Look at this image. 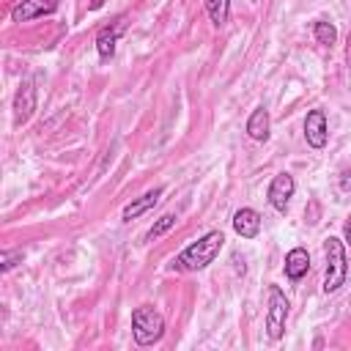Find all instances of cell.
<instances>
[{
	"mask_svg": "<svg viewBox=\"0 0 351 351\" xmlns=\"http://www.w3.org/2000/svg\"><path fill=\"white\" fill-rule=\"evenodd\" d=\"M132 332H134V340L140 346H154L165 335V318H162V313L156 307H151V304L134 307V313H132Z\"/></svg>",
	"mask_w": 351,
	"mask_h": 351,
	"instance_id": "obj_2",
	"label": "cell"
},
{
	"mask_svg": "<svg viewBox=\"0 0 351 351\" xmlns=\"http://www.w3.org/2000/svg\"><path fill=\"white\" fill-rule=\"evenodd\" d=\"M326 137H329V132H326V115H324V110H310L307 118H304V140H307V145L324 148L326 145Z\"/></svg>",
	"mask_w": 351,
	"mask_h": 351,
	"instance_id": "obj_6",
	"label": "cell"
},
{
	"mask_svg": "<svg viewBox=\"0 0 351 351\" xmlns=\"http://www.w3.org/2000/svg\"><path fill=\"white\" fill-rule=\"evenodd\" d=\"M16 261H22V250H5V252L0 255V269L8 271L11 266H16Z\"/></svg>",
	"mask_w": 351,
	"mask_h": 351,
	"instance_id": "obj_17",
	"label": "cell"
},
{
	"mask_svg": "<svg viewBox=\"0 0 351 351\" xmlns=\"http://www.w3.org/2000/svg\"><path fill=\"white\" fill-rule=\"evenodd\" d=\"M162 186H156V189H151V192H145L143 197H137V200H132L129 206H123V219H134V217H140L143 211H148L151 206H156V200L162 197Z\"/></svg>",
	"mask_w": 351,
	"mask_h": 351,
	"instance_id": "obj_13",
	"label": "cell"
},
{
	"mask_svg": "<svg viewBox=\"0 0 351 351\" xmlns=\"http://www.w3.org/2000/svg\"><path fill=\"white\" fill-rule=\"evenodd\" d=\"M101 3H104V0H93V3H90V8H101Z\"/></svg>",
	"mask_w": 351,
	"mask_h": 351,
	"instance_id": "obj_20",
	"label": "cell"
},
{
	"mask_svg": "<svg viewBox=\"0 0 351 351\" xmlns=\"http://www.w3.org/2000/svg\"><path fill=\"white\" fill-rule=\"evenodd\" d=\"M206 11H208L211 22L217 27H222L228 22V14H230V0H206Z\"/></svg>",
	"mask_w": 351,
	"mask_h": 351,
	"instance_id": "obj_14",
	"label": "cell"
},
{
	"mask_svg": "<svg viewBox=\"0 0 351 351\" xmlns=\"http://www.w3.org/2000/svg\"><path fill=\"white\" fill-rule=\"evenodd\" d=\"M340 189H343V192H351V170L343 173V178H340Z\"/></svg>",
	"mask_w": 351,
	"mask_h": 351,
	"instance_id": "obj_18",
	"label": "cell"
},
{
	"mask_svg": "<svg viewBox=\"0 0 351 351\" xmlns=\"http://www.w3.org/2000/svg\"><path fill=\"white\" fill-rule=\"evenodd\" d=\"M285 318H288V299L277 285H269V310H266V332L271 340H280L285 335Z\"/></svg>",
	"mask_w": 351,
	"mask_h": 351,
	"instance_id": "obj_4",
	"label": "cell"
},
{
	"mask_svg": "<svg viewBox=\"0 0 351 351\" xmlns=\"http://www.w3.org/2000/svg\"><path fill=\"white\" fill-rule=\"evenodd\" d=\"M233 230L241 239H255L261 233V214L255 208H239L233 214Z\"/></svg>",
	"mask_w": 351,
	"mask_h": 351,
	"instance_id": "obj_9",
	"label": "cell"
},
{
	"mask_svg": "<svg viewBox=\"0 0 351 351\" xmlns=\"http://www.w3.org/2000/svg\"><path fill=\"white\" fill-rule=\"evenodd\" d=\"M346 241H348V244H351V217H348V219H346Z\"/></svg>",
	"mask_w": 351,
	"mask_h": 351,
	"instance_id": "obj_19",
	"label": "cell"
},
{
	"mask_svg": "<svg viewBox=\"0 0 351 351\" xmlns=\"http://www.w3.org/2000/svg\"><path fill=\"white\" fill-rule=\"evenodd\" d=\"M121 30H123V19H118L112 27H104V30L96 36V52H99L101 60H110V58H112V52H115V41H118Z\"/></svg>",
	"mask_w": 351,
	"mask_h": 351,
	"instance_id": "obj_11",
	"label": "cell"
},
{
	"mask_svg": "<svg viewBox=\"0 0 351 351\" xmlns=\"http://www.w3.org/2000/svg\"><path fill=\"white\" fill-rule=\"evenodd\" d=\"M222 244H225L222 230H208L206 236H200L197 241H192L186 250L178 252V258L173 261V269H181V271H200V269H206L208 263H214V258L219 255Z\"/></svg>",
	"mask_w": 351,
	"mask_h": 351,
	"instance_id": "obj_1",
	"label": "cell"
},
{
	"mask_svg": "<svg viewBox=\"0 0 351 351\" xmlns=\"http://www.w3.org/2000/svg\"><path fill=\"white\" fill-rule=\"evenodd\" d=\"M324 252H326V274H324V291L326 293H335L343 282H346V274H348V263H346V247L340 239L329 236L326 244H324Z\"/></svg>",
	"mask_w": 351,
	"mask_h": 351,
	"instance_id": "obj_3",
	"label": "cell"
},
{
	"mask_svg": "<svg viewBox=\"0 0 351 351\" xmlns=\"http://www.w3.org/2000/svg\"><path fill=\"white\" fill-rule=\"evenodd\" d=\"M293 189H296L293 176H288V173L274 176L271 184H269V192H266V195H269V203H271L277 211H285L288 203H291V197H293Z\"/></svg>",
	"mask_w": 351,
	"mask_h": 351,
	"instance_id": "obj_5",
	"label": "cell"
},
{
	"mask_svg": "<svg viewBox=\"0 0 351 351\" xmlns=\"http://www.w3.org/2000/svg\"><path fill=\"white\" fill-rule=\"evenodd\" d=\"M52 11H58V0H22L11 11V16H14V22H30V19L52 14Z\"/></svg>",
	"mask_w": 351,
	"mask_h": 351,
	"instance_id": "obj_8",
	"label": "cell"
},
{
	"mask_svg": "<svg viewBox=\"0 0 351 351\" xmlns=\"http://www.w3.org/2000/svg\"><path fill=\"white\" fill-rule=\"evenodd\" d=\"M247 134L255 140V143H266L269 140V112L263 107L252 110L250 121H247Z\"/></svg>",
	"mask_w": 351,
	"mask_h": 351,
	"instance_id": "obj_12",
	"label": "cell"
},
{
	"mask_svg": "<svg viewBox=\"0 0 351 351\" xmlns=\"http://www.w3.org/2000/svg\"><path fill=\"white\" fill-rule=\"evenodd\" d=\"M36 110V88L30 80H25L14 96V121L16 123H25Z\"/></svg>",
	"mask_w": 351,
	"mask_h": 351,
	"instance_id": "obj_7",
	"label": "cell"
},
{
	"mask_svg": "<svg viewBox=\"0 0 351 351\" xmlns=\"http://www.w3.org/2000/svg\"><path fill=\"white\" fill-rule=\"evenodd\" d=\"M307 269H310V255H307V250L304 247H293L288 255H285V277L288 280H302L304 274H307Z\"/></svg>",
	"mask_w": 351,
	"mask_h": 351,
	"instance_id": "obj_10",
	"label": "cell"
},
{
	"mask_svg": "<svg viewBox=\"0 0 351 351\" xmlns=\"http://www.w3.org/2000/svg\"><path fill=\"white\" fill-rule=\"evenodd\" d=\"M173 225H176V217H173V214H165V217H159V219L154 222V228L145 233V239H148V241H154V239H159L162 233H167Z\"/></svg>",
	"mask_w": 351,
	"mask_h": 351,
	"instance_id": "obj_16",
	"label": "cell"
},
{
	"mask_svg": "<svg viewBox=\"0 0 351 351\" xmlns=\"http://www.w3.org/2000/svg\"><path fill=\"white\" fill-rule=\"evenodd\" d=\"M313 36H315L318 44H326V47L337 41V30H335V25H332V22H324V19L313 22Z\"/></svg>",
	"mask_w": 351,
	"mask_h": 351,
	"instance_id": "obj_15",
	"label": "cell"
}]
</instances>
